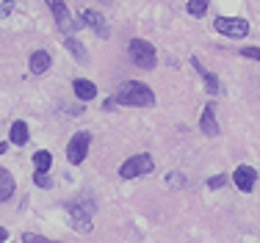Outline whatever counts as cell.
Returning <instances> with one entry per match:
<instances>
[{
  "label": "cell",
  "instance_id": "obj_22",
  "mask_svg": "<svg viewBox=\"0 0 260 243\" xmlns=\"http://www.w3.org/2000/svg\"><path fill=\"white\" fill-rule=\"evenodd\" d=\"M241 53H244L246 58H257V61H260V47H244Z\"/></svg>",
  "mask_w": 260,
  "mask_h": 243
},
{
  "label": "cell",
  "instance_id": "obj_2",
  "mask_svg": "<svg viewBox=\"0 0 260 243\" xmlns=\"http://www.w3.org/2000/svg\"><path fill=\"white\" fill-rule=\"evenodd\" d=\"M127 53H130V58H133V64L141 66V70H152L155 61H158L155 47H152L150 42H144V39H133L130 47H127Z\"/></svg>",
  "mask_w": 260,
  "mask_h": 243
},
{
  "label": "cell",
  "instance_id": "obj_9",
  "mask_svg": "<svg viewBox=\"0 0 260 243\" xmlns=\"http://www.w3.org/2000/svg\"><path fill=\"white\" fill-rule=\"evenodd\" d=\"M80 22L89 25L97 36H108V22H105V17L97 14V11H83V14H80Z\"/></svg>",
  "mask_w": 260,
  "mask_h": 243
},
{
  "label": "cell",
  "instance_id": "obj_5",
  "mask_svg": "<svg viewBox=\"0 0 260 243\" xmlns=\"http://www.w3.org/2000/svg\"><path fill=\"white\" fill-rule=\"evenodd\" d=\"M89 144H91V133H86V130H80V133L72 135L70 147H67V158H70V163H83L86 155H89Z\"/></svg>",
  "mask_w": 260,
  "mask_h": 243
},
{
  "label": "cell",
  "instance_id": "obj_7",
  "mask_svg": "<svg viewBox=\"0 0 260 243\" xmlns=\"http://www.w3.org/2000/svg\"><path fill=\"white\" fill-rule=\"evenodd\" d=\"M255 180H257V171L252 169V166H238L233 174V183L238 191H244V194H249L252 188H255Z\"/></svg>",
  "mask_w": 260,
  "mask_h": 243
},
{
  "label": "cell",
  "instance_id": "obj_13",
  "mask_svg": "<svg viewBox=\"0 0 260 243\" xmlns=\"http://www.w3.org/2000/svg\"><path fill=\"white\" fill-rule=\"evenodd\" d=\"M191 64H194V70L202 75V80H205V89H208V94H216L219 91V80H216V75H210L205 66L200 64V58H191Z\"/></svg>",
  "mask_w": 260,
  "mask_h": 243
},
{
  "label": "cell",
  "instance_id": "obj_24",
  "mask_svg": "<svg viewBox=\"0 0 260 243\" xmlns=\"http://www.w3.org/2000/svg\"><path fill=\"white\" fill-rule=\"evenodd\" d=\"M3 174H6V169H0V177H3Z\"/></svg>",
  "mask_w": 260,
  "mask_h": 243
},
{
  "label": "cell",
  "instance_id": "obj_4",
  "mask_svg": "<svg viewBox=\"0 0 260 243\" xmlns=\"http://www.w3.org/2000/svg\"><path fill=\"white\" fill-rule=\"evenodd\" d=\"M213 28L219 30V33L230 36V39H244V36L249 33V22L241 20V17H216Z\"/></svg>",
  "mask_w": 260,
  "mask_h": 243
},
{
  "label": "cell",
  "instance_id": "obj_6",
  "mask_svg": "<svg viewBox=\"0 0 260 243\" xmlns=\"http://www.w3.org/2000/svg\"><path fill=\"white\" fill-rule=\"evenodd\" d=\"M67 216H70L72 229H78V232H89V229H91V219H89V213H86L80 204L70 202V204H67Z\"/></svg>",
  "mask_w": 260,
  "mask_h": 243
},
{
  "label": "cell",
  "instance_id": "obj_16",
  "mask_svg": "<svg viewBox=\"0 0 260 243\" xmlns=\"http://www.w3.org/2000/svg\"><path fill=\"white\" fill-rule=\"evenodd\" d=\"M11 194H14V180H11V174L6 171L3 177H0V202H6Z\"/></svg>",
  "mask_w": 260,
  "mask_h": 243
},
{
  "label": "cell",
  "instance_id": "obj_8",
  "mask_svg": "<svg viewBox=\"0 0 260 243\" xmlns=\"http://www.w3.org/2000/svg\"><path fill=\"white\" fill-rule=\"evenodd\" d=\"M45 3L50 6V11H53L55 20H58L61 30L70 33V30H72V20H70V11H67V3H64V0H45Z\"/></svg>",
  "mask_w": 260,
  "mask_h": 243
},
{
  "label": "cell",
  "instance_id": "obj_12",
  "mask_svg": "<svg viewBox=\"0 0 260 243\" xmlns=\"http://www.w3.org/2000/svg\"><path fill=\"white\" fill-rule=\"evenodd\" d=\"M50 70V55L45 53V50H36L34 55H30V72L34 75H45Z\"/></svg>",
  "mask_w": 260,
  "mask_h": 243
},
{
  "label": "cell",
  "instance_id": "obj_14",
  "mask_svg": "<svg viewBox=\"0 0 260 243\" xmlns=\"http://www.w3.org/2000/svg\"><path fill=\"white\" fill-rule=\"evenodd\" d=\"M9 138H11V144H17V147L28 144V124L25 122H14V124H11Z\"/></svg>",
  "mask_w": 260,
  "mask_h": 243
},
{
  "label": "cell",
  "instance_id": "obj_10",
  "mask_svg": "<svg viewBox=\"0 0 260 243\" xmlns=\"http://www.w3.org/2000/svg\"><path fill=\"white\" fill-rule=\"evenodd\" d=\"M202 133L205 135H219V122H216V111H213V102L205 105V111H202V122H200Z\"/></svg>",
  "mask_w": 260,
  "mask_h": 243
},
{
  "label": "cell",
  "instance_id": "obj_21",
  "mask_svg": "<svg viewBox=\"0 0 260 243\" xmlns=\"http://www.w3.org/2000/svg\"><path fill=\"white\" fill-rule=\"evenodd\" d=\"M224 183H227V177H224V174H216V177H210V180H208V185H210V188H221Z\"/></svg>",
  "mask_w": 260,
  "mask_h": 243
},
{
  "label": "cell",
  "instance_id": "obj_19",
  "mask_svg": "<svg viewBox=\"0 0 260 243\" xmlns=\"http://www.w3.org/2000/svg\"><path fill=\"white\" fill-rule=\"evenodd\" d=\"M67 47L72 50V55H75V58H80V61H86V53H83V50H80V45H78L75 39H70V42H67Z\"/></svg>",
  "mask_w": 260,
  "mask_h": 243
},
{
  "label": "cell",
  "instance_id": "obj_3",
  "mask_svg": "<svg viewBox=\"0 0 260 243\" xmlns=\"http://www.w3.org/2000/svg\"><path fill=\"white\" fill-rule=\"evenodd\" d=\"M155 169V163H152L150 155H133V158H127L125 163L119 166V177L122 180H136L141 177V174H150Z\"/></svg>",
  "mask_w": 260,
  "mask_h": 243
},
{
  "label": "cell",
  "instance_id": "obj_20",
  "mask_svg": "<svg viewBox=\"0 0 260 243\" xmlns=\"http://www.w3.org/2000/svg\"><path fill=\"white\" fill-rule=\"evenodd\" d=\"M34 183L39 185V188H50V177H47V174H39V171H34Z\"/></svg>",
  "mask_w": 260,
  "mask_h": 243
},
{
  "label": "cell",
  "instance_id": "obj_1",
  "mask_svg": "<svg viewBox=\"0 0 260 243\" xmlns=\"http://www.w3.org/2000/svg\"><path fill=\"white\" fill-rule=\"evenodd\" d=\"M114 102L119 105H136V108H150L155 102V94L147 83H139V80H125V83L116 89Z\"/></svg>",
  "mask_w": 260,
  "mask_h": 243
},
{
  "label": "cell",
  "instance_id": "obj_23",
  "mask_svg": "<svg viewBox=\"0 0 260 243\" xmlns=\"http://www.w3.org/2000/svg\"><path fill=\"white\" fill-rule=\"evenodd\" d=\"M6 240H9V232H6L3 227H0V243H6Z\"/></svg>",
  "mask_w": 260,
  "mask_h": 243
},
{
  "label": "cell",
  "instance_id": "obj_15",
  "mask_svg": "<svg viewBox=\"0 0 260 243\" xmlns=\"http://www.w3.org/2000/svg\"><path fill=\"white\" fill-rule=\"evenodd\" d=\"M50 163H53V155L47 152V149H39V152L34 155V169L39 171V174H47V169H50Z\"/></svg>",
  "mask_w": 260,
  "mask_h": 243
},
{
  "label": "cell",
  "instance_id": "obj_17",
  "mask_svg": "<svg viewBox=\"0 0 260 243\" xmlns=\"http://www.w3.org/2000/svg\"><path fill=\"white\" fill-rule=\"evenodd\" d=\"M208 11V0H188V14L191 17H205Z\"/></svg>",
  "mask_w": 260,
  "mask_h": 243
},
{
  "label": "cell",
  "instance_id": "obj_11",
  "mask_svg": "<svg viewBox=\"0 0 260 243\" xmlns=\"http://www.w3.org/2000/svg\"><path fill=\"white\" fill-rule=\"evenodd\" d=\"M72 89H75V97L83 99V102L94 99V94H97V86L91 83V80H83V78H78L75 83H72Z\"/></svg>",
  "mask_w": 260,
  "mask_h": 243
},
{
  "label": "cell",
  "instance_id": "obj_18",
  "mask_svg": "<svg viewBox=\"0 0 260 243\" xmlns=\"http://www.w3.org/2000/svg\"><path fill=\"white\" fill-rule=\"evenodd\" d=\"M22 243H55V240H47V238H42V235H36V232H25L22 235Z\"/></svg>",
  "mask_w": 260,
  "mask_h": 243
},
{
  "label": "cell",
  "instance_id": "obj_25",
  "mask_svg": "<svg viewBox=\"0 0 260 243\" xmlns=\"http://www.w3.org/2000/svg\"><path fill=\"white\" fill-rule=\"evenodd\" d=\"M3 3H9V0H3Z\"/></svg>",
  "mask_w": 260,
  "mask_h": 243
}]
</instances>
